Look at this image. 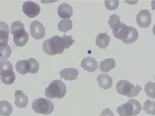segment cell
<instances>
[{
  "mask_svg": "<svg viewBox=\"0 0 155 116\" xmlns=\"http://www.w3.org/2000/svg\"><path fill=\"white\" fill-rule=\"evenodd\" d=\"M42 48L45 53L50 56L61 55L64 49H66L62 38L57 35L52 36L49 39L45 40Z\"/></svg>",
  "mask_w": 155,
  "mask_h": 116,
  "instance_id": "1",
  "label": "cell"
},
{
  "mask_svg": "<svg viewBox=\"0 0 155 116\" xmlns=\"http://www.w3.org/2000/svg\"><path fill=\"white\" fill-rule=\"evenodd\" d=\"M66 94V85L60 80H53L45 90V96L50 99H61Z\"/></svg>",
  "mask_w": 155,
  "mask_h": 116,
  "instance_id": "2",
  "label": "cell"
},
{
  "mask_svg": "<svg viewBox=\"0 0 155 116\" xmlns=\"http://www.w3.org/2000/svg\"><path fill=\"white\" fill-rule=\"evenodd\" d=\"M116 91L119 94L126 96L128 98L137 96L141 90V87L139 85L135 86L126 80H119L115 86Z\"/></svg>",
  "mask_w": 155,
  "mask_h": 116,
  "instance_id": "3",
  "label": "cell"
},
{
  "mask_svg": "<svg viewBox=\"0 0 155 116\" xmlns=\"http://www.w3.org/2000/svg\"><path fill=\"white\" fill-rule=\"evenodd\" d=\"M32 108L36 113L48 115L54 111V105L50 100L41 98L33 101Z\"/></svg>",
  "mask_w": 155,
  "mask_h": 116,
  "instance_id": "4",
  "label": "cell"
},
{
  "mask_svg": "<svg viewBox=\"0 0 155 116\" xmlns=\"http://www.w3.org/2000/svg\"><path fill=\"white\" fill-rule=\"evenodd\" d=\"M41 10L39 5L31 1L25 2L22 5L24 13L29 18H34L37 16L41 12Z\"/></svg>",
  "mask_w": 155,
  "mask_h": 116,
  "instance_id": "5",
  "label": "cell"
},
{
  "mask_svg": "<svg viewBox=\"0 0 155 116\" xmlns=\"http://www.w3.org/2000/svg\"><path fill=\"white\" fill-rule=\"evenodd\" d=\"M30 32L32 37L36 40H41L45 35V29L38 20H33L30 25Z\"/></svg>",
  "mask_w": 155,
  "mask_h": 116,
  "instance_id": "6",
  "label": "cell"
},
{
  "mask_svg": "<svg viewBox=\"0 0 155 116\" xmlns=\"http://www.w3.org/2000/svg\"><path fill=\"white\" fill-rule=\"evenodd\" d=\"M136 20L137 24L140 27H148L151 23V15L150 11L146 9L140 11L137 15Z\"/></svg>",
  "mask_w": 155,
  "mask_h": 116,
  "instance_id": "7",
  "label": "cell"
},
{
  "mask_svg": "<svg viewBox=\"0 0 155 116\" xmlns=\"http://www.w3.org/2000/svg\"><path fill=\"white\" fill-rule=\"evenodd\" d=\"M12 34L13 35V41L15 45L22 47L27 44L29 40V34L24 28L18 30Z\"/></svg>",
  "mask_w": 155,
  "mask_h": 116,
  "instance_id": "8",
  "label": "cell"
},
{
  "mask_svg": "<svg viewBox=\"0 0 155 116\" xmlns=\"http://www.w3.org/2000/svg\"><path fill=\"white\" fill-rule=\"evenodd\" d=\"M81 67L87 72H94L98 68V62L94 58L87 57L81 61Z\"/></svg>",
  "mask_w": 155,
  "mask_h": 116,
  "instance_id": "9",
  "label": "cell"
},
{
  "mask_svg": "<svg viewBox=\"0 0 155 116\" xmlns=\"http://www.w3.org/2000/svg\"><path fill=\"white\" fill-rule=\"evenodd\" d=\"M97 82L101 88L104 89H108L112 88L113 80L110 75L106 74H101L97 76Z\"/></svg>",
  "mask_w": 155,
  "mask_h": 116,
  "instance_id": "10",
  "label": "cell"
},
{
  "mask_svg": "<svg viewBox=\"0 0 155 116\" xmlns=\"http://www.w3.org/2000/svg\"><path fill=\"white\" fill-rule=\"evenodd\" d=\"M129 30H130L129 26H128V25L124 23H122L118 27L113 29L112 32L114 36L116 38L121 40L122 41L127 37L129 33Z\"/></svg>",
  "mask_w": 155,
  "mask_h": 116,
  "instance_id": "11",
  "label": "cell"
},
{
  "mask_svg": "<svg viewBox=\"0 0 155 116\" xmlns=\"http://www.w3.org/2000/svg\"><path fill=\"white\" fill-rule=\"evenodd\" d=\"M2 82L5 85H11L16 80V75L13 69H6L0 71Z\"/></svg>",
  "mask_w": 155,
  "mask_h": 116,
  "instance_id": "12",
  "label": "cell"
},
{
  "mask_svg": "<svg viewBox=\"0 0 155 116\" xmlns=\"http://www.w3.org/2000/svg\"><path fill=\"white\" fill-rule=\"evenodd\" d=\"M15 105L19 108H25L29 103V98L21 90H16L15 93Z\"/></svg>",
  "mask_w": 155,
  "mask_h": 116,
  "instance_id": "13",
  "label": "cell"
},
{
  "mask_svg": "<svg viewBox=\"0 0 155 116\" xmlns=\"http://www.w3.org/2000/svg\"><path fill=\"white\" fill-rule=\"evenodd\" d=\"M79 72L74 68H67L61 70L60 72L61 79H63L66 80L73 81L78 79V75Z\"/></svg>",
  "mask_w": 155,
  "mask_h": 116,
  "instance_id": "14",
  "label": "cell"
},
{
  "mask_svg": "<svg viewBox=\"0 0 155 116\" xmlns=\"http://www.w3.org/2000/svg\"><path fill=\"white\" fill-rule=\"evenodd\" d=\"M73 14L72 7L67 3H62L58 8V16L64 19H70Z\"/></svg>",
  "mask_w": 155,
  "mask_h": 116,
  "instance_id": "15",
  "label": "cell"
},
{
  "mask_svg": "<svg viewBox=\"0 0 155 116\" xmlns=\"http://www.w3.org/2000/svg\"><path fill=\"white\" fill-rule=\"evenodd\" d=\"M9 32L8 25L5 22H0V45L8 44Z\"/></svg>",
  "mask_w": 155,
  "mask_h": 116,
  "instance_id": "16",
  "label": "cell"
},
{
  "mask_svg": "<svg viewBox=\"0 0 155 116\" xmlns=\"http://www.w3.org/2000/svg\"><path fill=\"white\" fill-rule=\"evenodd\" d=\"M110 42V36L107 35L106 32L100 33L96 36V45L99 46L100 49H105Z\"/></svg>",
  "mask_w": 155,
  "mask_h": 116,
  "instance_id": "17",
  "label": "cell"
},
{
  "mask_svg": "<svg viewBox=\"0 0 155 116\" xmlns=\"http://www.w3.org/2000/svg\"><path fill=\"white\" fill-rule=\"evenodd\" d=\"M117 111L120 116H132L134 109L133 106L129 102L120 105L117 109Z\"/></svg>",
  "mask_w": 155,
  "mask_h": 116,
  "instance_id": "18",
  "label": "cell"
},
{
  "mask_svg": "<svg viewBox=\"0 0 155 116\" xmlns=\"http://www.w3.org/2000/svg\"><path fill=\"white\" fill-rule=\"evenodd\" d=\"M115 67V61L113 58H107L100 62V70L102 72H109Z\"/></svg>",
  "mask_w": 155,
  "mask_h": 116,
  "instance_id": "19",
  "label": "cell"
},
{
  "mask_svg": "<svg viewBox=\"0 0 155 116\" xmlns=\"http://www.w3.org/2000/svg\"><path fill=\"white\" fill-rule=\"evenodd\" d=\"M16 69L18 73L22 75L28 74L30 71V66L28 60L19 61L16 64Z\"/></svg>",
  "mask_w": 155,
  "mask_h": 116,
  "instance_id": "20",
  "label": "cell"
},
{
  "mask_svg": "<svg viewBox=\"0 0 155 116\" xmlns=\"http://www.w3.org/2000/svg\"><path fill=\"white\" fill-rule=\"evenodd\" d=\"M129 29H130V30H129L127 37L125 40H122V42L126 44H132L135 42L138 38V32L135 28L132 26H129Z\"/></svg>",
  "mask_w": 155,
  "mask_h": 116,
  "instance_id": "21",
  "label": "cell"
},
{
  "mask_svg": "<svg viewBox=\"0 0 155 116\" xmlns=\"http://www.w3.org/2000/svg\"><path fill=\"white\" fill-rule=\"evenodd\" d=\"M73 27V22L70 19L60 20L58 24V29L61 32H67L71 30Z\"/></svg>",
  "mask_w": 155,
  "mask_h": 116,
  "instance_id": "22",
  "label": "cell"
},
{
  "mask_svg": "<svg viewBox=\"0 0 155 116\" xmlns=\"http://www.w3.org/2000/svg\"><path fill=\"white\" fill-rule=\"evenodd\" d=\"M12 112V106L8 101L0 102V114L2 116H9Z\"/></svg>",
  "mask_w": 155,
  "mask_h": 116,
  "instance_id": "23",
  "label": "cell"
},
{
  "mask_svg": "<svg viewBox=\"0 0 155 116\" xmlns=\"http://www.w3.org/2000/svg\"><path fill=\"white\" fill-rule=\"evenodd\" d=\"M143 109L148 114L155 115V101L147 99L144 103Z\"/></svg>",
  "mask_w": 155,
  "mask_h": 116,
  "instance_id": "24",
  "label": "cell"
},
{
  "mask_svg": "<svg viewBox=\"0 0 155 116\" xmlns=\"http://www.w3.org/2000/svg\"><path fill=\"white\" fill-rule=\"evenodd\" d=\"M145 92L149 98L155 99V83L148 82L145 86Z\"/></svg>",
  "mask_w": 155,
  "mask_h": 116,
  "instance_id": "25",
  "label": "cell"
},
{
  "mask_svg": "<svg viewBox=\"0 0 155 116\" xmlns=\"http://www.w3.org/2000/svg\"><path fill=\"white\" fill-rule=\"evenodd\" d=\"M12 53V50L8 44L0 45V56L1 58L8 59Z\"/></svg>",
  "mask_w": 155,
  "mask_h": 116,
  "instance_id": "26",
  "label": "cell"
},
{
  "mask_svg": "<svg viewBox=\"0 0 155 116\" xmlns=\"http://www.w3.org/2000/svg\"><path fill=\"white\" fill-rule=\"evenodd\" d=\"M108 22H109V24L110 25V28L112 30L118 27L119 25L122 24L119 16L115 14L110 16Z\"/></svg>",
  "mask_w": 155,
  "mask_h": 116,
  "instance_id": "27",
  "label": "cell"
},
{
  "mask_svg": "<svg viewBox=\"0 0 155 116\" xmlns=\"http://www.w3.org/2000/svg\"><path fill=\"white\" fill-rule=\"evenodd\" d=\"M28 61L29 64L30 71L29 73L31 74H37L38 69H39V63L34 58H31L28 59Z\"/></svg>",
  "mask_w": 155,
  "mask_h": 116,
  "instance_id": "28",
  "label": "cell"
},
{
  "mask_svg": "<svg viewBox=\"0 0 155 116\" xmlns=\"http://www.w3.org/2000/svg\"><path fill=\"white\" fill-rule=\"evenodd\" d=\"M128 102H129L133 106V109H134V112H133V115L132 116H136L141 111L142 108H141V105L140 104V102L134 99H130L128 101Z\"/></svg>",
  "mask_w": 155,
  "mask_h": 116,
  "instance_id": "29",
  "label": "cell"
},
{
  "mask_svg": "<svg viewBox=\"0 0 155 116\" xmlns=\"http://www.w3.org/2000/svg\"><path fill=\"white\" fill-rule=\"evenodd\" d=\"M62 39L65 45V48L68 49L71 46H72L74 43V40L72 38L71 36H68L67 35H63Z\"/></svg>",
  "mask_w": 155,
  "mask_h": 116,
  "instance_id": "30",
  "label": "cell"
},
{
  "mask_svg": "<svg viewBox=\"0 0 155 116\" xmlns=\"http://www.w3.org/2000/svg\"><path fill=\"white\" fill-rule=\"evenodd\" d=\"M104 4L106 8L110 11H114L117 9L119 5V1H105Z\"/></svg>",
  "mask_w": 155,
  "mask_h": 116,
  "instance_id": "31",
  "label": "cell"
},
{
  "mask_svg": "<svg viewBox=\"0 0 155 116\" xmlns=\"http://www.w3.org/2000/svg\"><path fill=\"white\" fill-rule=\"evenodd\" d=\"M100 116H114V114L110 109L106 108L102 111Z\"/></svg>",
  "mask_w": 155,
  "mask_h": 116,
  "instance_id": "32",
  "label": "cell"
},
{
  "mask_svg": "<svg viewBox=\"0 0 155 116\" xmlns=\"http://www.w3.org/2000/svg\"><path fill=\"white\" fill-rule=\"evenodd\" d=\"M151 9L153 10H155V1H151Z\"/></svg>",
  "mask_w": 155,
  "mask_h": 116,
  "instance_id": "33",
  "label": "cell"
},
{
  "mask_svg": "<svg viewBox=\"0 0 155 116\" xmlns=\"http://www.w3.org/2000/svg\"><path fill=\"white\" fill-rule=\"evenodd\" d=\"M153 33L155 35V25H154L153 27Z\"/></svg>",
  "mask_w": 155,
  "mask_h": 116,
  "instance_id": "34",
  "label": "cell"
}]
</instances>
